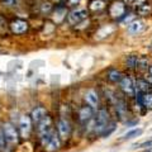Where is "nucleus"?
I'll return each instance as SVG.
<instances>
[{"mask_svg": "<svg viewBox=\"0 0 152 152\" xmlns=\"http://www.w3.org/2000/svg\"><path fill=\"white\" fill-rule=\"evenodd\" d=\"M53 115H55V129L66 148V147L71 145V142H74V137L76 134V126L74 122V117L58 114V113H53Z\"/></svg>", "mask_w": 152, "mask_h": 152, "instance_id": "nucleus-1", "label": "nucleus"}, {"mask_svg": "<svg viewBox=\"0 0 152 152\" xmlns=\"http://www.w3.org/2000/svg\"><path fill=\"white\" fill-rule=\"evenodd\" d=\"M108 107L110 108L114 119L119 124H123L126 121H128L131 117L134 115L132 112L131 100H128L127 98L123 96L118 90H117V94L114 95V98L112 99V102L108 104Z\"/></svg>", "mask_w": 152, "mask_h": 152, "instance_id": "nucleus-2", "label": "nucleus"}, {"mask_svg": "<svg viewBox=\"0 0 152 152\" xmlns=\"http://www.w3.org/2000/svg\"><path fill=\"white\" fill-rule=\"evenodd\" d=\"M114 119L113 113L110 110V108L105 104L95 110L94 115V131H93V142L100 140V136L103 134L104 129L107 128V126Z\"/></svg>", "mask_w": 152, "mask_h": 152, "instance_id": "nucleus-3", "label": "nucleus"}, {"mask_svg": "<svg viewBox=\"0 0 152 152\" xmlns=\"http://www.w3.org/2000/svg\"><path fill=\"white\" fill-rule=\"evenodd\" d=\"M32 32V23L29 18L9 14V33L13 38H24Z\"/></svg>", "mask_w": 152, "mask_h": 152, "instance_id": "nucleus-4", "label": "nucleus"}, {"mask_svg": "<svg viewBox=\"0 0 152 152\" xmlns=\"http://www.w3.org/2000/svg\"><path fill=\"white\" fill-rule=\"evenodd\" d=\"M119 26H117L115 23L109 22L108 19L102 22H96V24L94 26L90 36L96 42H104L108 41L109 38L115 37L118 34V31H119Z\"/></svg>", "mask_w": 152, "mask_h": 152, "instance_id": "nucleus-5", "label": "nucleus"}, {"mask_svg": "<svg viewBox=\"0 0 152 152\" xmlns=\"http://www.w3.org/2000/svg\"><path fill=\"white\" fill-rule=\"evenodd\" d=\"M80 103L85 104L90 108H93L94 110L99 109L103 105V95L99 84H93L89 86H85L83 89L81 94H80Z\"/></svg>", "mask_w": 152, "mask_h": 152, "instance_id": "nucleus-6", "label": "nucleus"}, {"mask_svg": "<svg viewBox=\"0 0 152 152\" xmlns=\"http://www.w3.org/2000/svg\"><path fill=\"white\" fill-rule=\"evenodd\" d=\"M131 7L126 4L123 0H114V1L108 4L107 8V19L109 22L115 23L117 26L122 27L123 20L131 12Z\"/></svg>", "mask_w": 152, "mask_h": 152, "instance_id": "nucleus-7", "label": "nucleus"}, {"mask_svg": "<svg viewBox=\"0 0 152 152\" xmlns=\"http://www.w3.org/2000/svg\"><path fill=\"white\" fill-rule=\"evenodd\" d=\"M22 142H32L34 138V123L28 112H20L15 122Z\"/></svg>", "mask_w": 152, "mask_h": 152, "instance_id": "nucleus-8", "label": "nucleus"}, {"mask_svg": "<svg viewBox=\"0 0 152 152\" xmlns=\"http://www.w3.org/2000/svg\"><path fill=\"white\" fill-rule=\"evenodd\" d=\"M95 110L93 108L85 105L83 103H79L77 105H74V122L76 126V131L86 126L89 122L94 119Z\"/></svg>", "mask_w": 152, "mask_h": 152, "instance_id": "nucleus-9", "label": "nucleus"}, {"mask_svg": "<svg viewBox=\"0 0 152 152\" xmlns=\"http://www.w3.org/2000/svg\"><path fill=\"white\" fill-rule=\"evenodd\" d=\"M124 71L119 65H110L103 70V72L100 75V80L103 84L110 85V86H117L118 83L122 80V77L124 76Z\"/></svg>", "mask_w": 152, "mask_h": 152, "instance_id": "nucleus-10", "label": "nucleus"}, {"mask_svg": "<svg viewBox=\"0 0 152 152\" xmlns=\"http://www.w3.org/2000/svg\"><path fill=\"white\" fill-rule=\"evenodd\" d=\"M26 9L31 12V8L26 4V0H0V12L3 13L17 14L19 17H24L23 13L26 12Z\"/></svg>", "mask_w": 152, "mask_h": 152, "instance_id": "nucleus-11", "label": "nucleus"}, {"mask_svg": "<svg viewBox=\"0 0 152 152\" xmlns=\"http://www.w3.org/2000/svg\"><path fill=\"white\" fill-rule=\"evenodd\" d=\"M89 17H90V14L88 12L86 5H77V7L70 8L65 26L70 29V28L77 26L79 23H81L83 20H85V19H88Z\"/></svg>", "mask_w": 152, "mask_h": 152, "instance_id": "nucleus-12", "label": "nucleus"}, {"mask_svg": "<svg viewBox=\"0 0 152 152\" xmlns=\"http://www.w3.org/2000/svg\"><path fill=\"white\" fill-rule=\"evenodd\" d=\"M117 90L128 100H132L136 96V86H134V74L126 72L122 80L117 85Z\"/></svg>", "mask_w": 152, "mask_h": 152, "instance_id": "nucleus-13", "label": "nucleus"}, {"mask_svg": "<svg viewBox=\"0 0 152 152\" xmlns=\"http://www.w3.org/2000/svg\"><path fill=\"white\" fill-rule=\"evenodd\" d=\"M88 12L94 20H105L107 19V8L108 3L104 0H88L86 3Z\"/></svg>", "mask_w": 152, "mask_h": 152, "instance_id": "nucleus-14", "label": "nucleus"}, {"mask_svg": "<svg viewBox=\"0 0 152 152\" xmlns=\"http://www.w3.org/2000/svg\"><path fill=\"white\" fill-rule=\"evenodd\" d=\"M69 9L70 8L67 7V4H66L65 1L60 3V4H55V7H53V9H52L48 19L58 28L65 27L66 19H67V14H69Z\"/></svg>", "mask_w": 152, "mask_h": 152, "instance_id": "nucleus-15", "label": "nucleus"}, {"mask_svg": "<svg viewBox=\"0 0 152 152\" xmlns=\"http://www.w3.org/2000/svg\"><path fill=\"white\" fill-rule=\"evenodd\" d=\"M53 7L55 4L51 3L50 0H38V1H34L31 5V14H36L37 18L42 19V20L48 19Z\"/></svg>", "mask_w": 152, "mask_h": 152, "instance_id": "nucleus-16", "label": "nucleus"}, {"mask_svg": "<svg viewBox=\"0 0 152 152\" xmlns=\"http://www.w3.org/2000/svg\"><path fill=\"white\" fill-rule=\"evenodd\" d=\"M124 31H126V34L128 37H131V38L142 36L147 31V22H146V19H142V18H138V17L134 18L129 23V24H127L124 27Z\"/></svg>", "mask_w": 152, "mask_h": 152, "instance_id": "nucleus-17", "label": "nucleus"}, {"mask_svg": "<svg viewBox=\"0 0 152 152\" xmlns=\"http://www.w3.org/2000/svg\"><path fill=\"white\" fill-rule=\"evenodd\" d=\"M138 57H140V52H128V53L122 56L119 66L123 69L124 72L136 74L137 65H138Z\"/></svg>", "mask_w": 152, "mask_h": 152, "instance_id": "nucleus-18", "label": "nucleus"}, {"mask_svg": "<svg viewBox=\"0 0 152 152\" xmlns=\"http://www.w3.org/2000/svg\"><path fill=\"white\" fill-rule=\"evenodd\" d=\"M136 17L142 19L152 18V0H136L131 5Z\"/></svg>", "mask_w": 152, "mask_h": 152, "instance_id": "nucleus-19", "label": "nucleus"}, {"mask_svg": "<svg viewBox=\"0 0 152 152\" xmlns=\"http://www.w3.org/2000/svg\"><path fill=\"white\" fill-rule=\"evenodd\" d=\"M51 112L52 110L50 109V107L47 105L46 103H43V102H37V103H34L31 107L29 110H28V113H29V115L32 118L33 123H34V126L37 124V123H39L46 115H48Z\"/></svg>", "mask_w": 152, "mask_h": 152, "instance_id": "nucleus-20", "label": "nucleus"}, {"mask_svg": "<svg viewBox=\"0 0 152 152\" xmlns=\"http://www.w3.org/2000/svg\"><path fill=\"white\" fill-rule=\"evenodd\" d=\"M64 150H65V146L62 143V141L60 140L57 132H55L53 136L48 140V142L39 150V152H61Z\"/></svg>", "mask_w": 152, "mask_h": 152, "instance_id": "nucleus-21", "label": "nucleus"}, {"mask_svg": "<svg viewBox=\"0 0 152 152\" xmlns=\"http://www.w3.org/2000/svg\"><path fill=\"white\" fill-rule=\"evenodd\" d=\"M134 86H136V94H143L150 91L151 84L150 79L146 75H136L134 74Z\"/></svg>", "mask_w": 152, "mask_h": 152, "instance_id": "nucleus-22", "label": "nucleus"}, {"mask_svg": "<svg viewBox=\"0 0 152 152\" xmlns=\"http://www.w3.org/2000/svg\"><path fill=\"white\" fill-rule=\"evenodd\" d=\"M151 64H152V55H150V53H140L136 75H147V71H148Z\"/></svg>", "mask_w": 152, "mask_h": 152, "instance_id": "nucleus-23", "label": "nucleus"}, {"mask_svg": "<svg viewBox=\"0 0 152 152\" xmlns=\"http://www.w3.org/2000/svg\"><path fill=\"white\" fill-rule=\"evenodd\" d=\"M57 29H58V27L56 24H53L50 19H43V20H42V24L39 27V36L47 34V37H53V36H56Z\"/></svg>", "mask_w": 152, "mask_h": 152, "instance_id": "nucleus-24", "label": "nucleus"}, {"mask_svg": "<svg viewBox=\"0 0 152 152\" xmlns=\"http://www.w3.org/2000/svg\"><path fill=\"white\" fill-rule=\"evenodd\" d=\"M9 14L0 12V38H9Z\"/></svg>", "mask_w": 152, "mask_h": 152, "instance_id": "nucleus-25", "label": "nucleus"}, {"mask_svg": "<svg viewBox=\"0 0 152 152\" xmlns=\"http://www.w3.org/2000/svg\"><path fill=\"white\" fill-rule=\"evenodd\" d=\"M143 132H145V129H143V128H141V127L131 128V129H128L118 141H119V142H126V141H129V140L138 138L140 136H142V133H143Z\"/></svg>", "mask_w": 152, "mask_h": 152, "instance_id": "nucleus-26", "label": "nucleus"}, {"mask_svg": "<svg viewBox=\"0 0 152 152\" xmlns=\"http://www.w3.org/2000/svg\"><path fill=\"white\" fill-rule=\"evenodd\" d=\"M118 127H119V123H118L115 119H113V121L107 126L105 129H104L103 134L100 136V140H108V138H110V137L114 134V133L117 132Z\"/></svg>", "mask_w": 152, "mask_h": 152, "instance_id": "nucleus-27", "label": "nucleus"}, {"mask_svg": "<svg viewBox=\"0 0 152 152\" xmlns=\"http://www.w3.org/2000/svg\"><path fill=\"white\" fill-rule=\"evenodd\" d=\"M140 122H141L140 117L133 115V117H131L128 121H126L124 123H123V126H124V128H127V129H131V128H136V127H138Z\"/></svg>", "mask_w": 152, "mask_h": 152, "instance_id": "nucleus-28", "label": "nucleus"}, {"mask_svg": "<svg viewBox=\"0 0 152 152\" xmlns=\"http://www.w3.org/2000/svg\"><path fill=\"white\" fill-rule=\"evenodd\" d=\"M150 147H152V138H148L143 142H137V143H134L132 146V148L133 150H137V148L145 150V148H150Z\"/></svg>", "mask_w": 152, "mask_h": 152, "instance_id": "nucleus-29", "label": "nucleus"}, {"mask_svg": "<svg viewBox=\"0 0 152 152\" xmlns=\"http://www.w3.org/2000/svg\"><path fill=\"white\" fill-rule=\"evenodd\" d=\"M83 1H84V0H65V3L67 4L69 8H74V7H77V5H83Z\"/></svg>", "mask_w": 152, "mask_h": 152, "instance_id": "nucleus-30", "label": "nucleus"}, {"mask_svg": "<svg viewBox=\"0 0 152 152\" xmlns=\"http://www.w3.org/2000/svg\"><path fill=\"white\" fill-rule=\"evenodd\" d=\"M147 77H152V64H151V66H150V69H148V71H147Z\"/></svg>", "mask_w": 152, "mask_h": 152, "instance_id": "nucleus-31", "label": "nucleus"}, {"mask_svg": "<svg viewBox=\"0 0 152 152\" xmlns=\"http://www.w3.org/2000/svg\"><path fill=\"white\" fill-rule=\"evenodd\" d=\"M123 1H124L126 4H128V5H129V7H131V5H132V4H133V3H134V1H136V0H123Z\"/></svg>", "mask_w": 152, "mask_h": 152, "instance_id": "nucleus-32", "label": "nucleus"}, {"mask_svg": "<svg viewBox=\"0 0 152 152\" xmlns=\"http://www.w3.org/2000/svg\"><path fill=\"white\" fill-rule=\"evenodd\" d=\"M51 3H53V4H60V3H64L65 0H50Z\"/></svg>", "mask_w": 152, "mask_h": 152, "instance_id": "nucleus-33", "label": "nucleus"}, {"mask_svg": "<svg viewBox=\"0 0 152 152\" xmlns=\"http://www.w3.org/2000/svg\"><path fill=\"white\" fill-rule=\"evenodd\" d=\"M142 152H152V147H150V148H145V150H142Z\"/></svg>", "mask_w": 152, "mask_h": 152, "instance_id": "nucleus-34", "label": "nucleus"}, {"mask_svg": "<svg viewBox=\"0 0 152 152\" xmlns=\"http://www.w3.org/2000/svg\"><path fill=\"white\" fill-rule=\"evenodd\" d=\"M104 1H107V3L109 4V3H112V1H114V0H104Z\"/></svg>", "mask_w": 152, "mask_h": 152, "instance_id": "nucleus-35", "label": "nucleus"}, {"mask_svg": "<svg viewBox=\"0 0 152 152\" xmlns=\"http://www.w3.org/2000/svg\"><path fill=\"white\" fill-rule=\"evenodd\" d=\"M150 79V84H151V89H152V77H148Z\"/></svg>", "mask_w": 152, "mask_h": 152, "instance_id": "nucleus-36", "label": "nucleus"}, {"mask_svg": "<svg viewBox=\"0 0 152 152\" xmlns=\"http://www.w3.org/2000/svg\"><path fill=\"white\" fill-rule=\"evenodd\" d=\"M0 152H1V146H0Z\"/></svg>", "mask_w": 152, "mask_h": 152, "instance_id": "nucleus-37", "label": "nucleus"}]
</instances>
